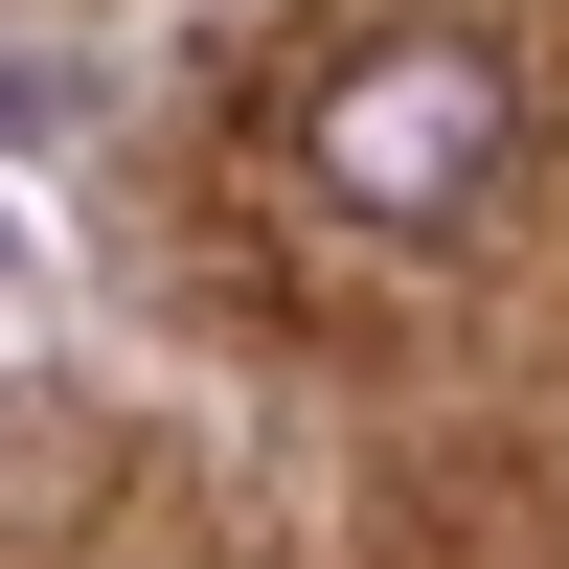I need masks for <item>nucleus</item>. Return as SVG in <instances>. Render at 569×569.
Masks as SVG:
<instances>
[{
	"mask_svg": "<svg viewBox=\"0 0 569 569\" xmlns=\"http://www.w3.org/2000/svg\"><path fill=\"white\" fill-rule=\"evenodd\" d=\"M501 160H525V69H501V46H456V23L342 46V69H319V114H297V182H319L342 228H456Z\"/></svg>",
	"mask_w": 569,
	"mask_h": 569,
	"instance_id": "nucleus-1",
	"label": "nucleus"
}]
</instances>
